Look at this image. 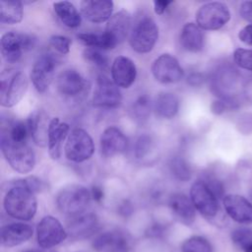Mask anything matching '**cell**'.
Returning a JSON list of instances; mask_svg holds the SVG:
<instances>
[{
  "instance_id": "obj_35",
  "label": "cell",
  "mask_w": 252,
  "mask_h": 252,
  "mask_svg": "<svg viewBox=\"0 0 252 252\" xmlns=\"http://www.w3.org/2000/svg\"><path fill=\"white\" fill-rule=\"evenodd\" d=\"M83 57L86 61L94 64L98 68L103 69L108 65V59L105 54L100 51V49L87 47L83 52Z\"/></svg>"
},
{
  "instance_id": "obj_32",
  "label": "cell",
  "mask_w": 252,
  "mask_h": 252,
  "mask_svg": "<svg viewBox=\"0 0 252 252\" xmlns=\"http://www.w3.org/2000/svg\"><path fill=\"white\" fill-rule=\"evenodd\" d=\"M133 117L140 122L148 119L151 113V99L147 94H141L132 104Z\"/></svg>"
},
{
  "instance_id": "obj_23",
  "label": "cell",
  "mask_w": 252,
  "mask_h": 252,
  "mask_svg": "<svg viewBox=\"0 0 252 252\" xmlns=\"http://www.w3.org/2000/svg\"><path fill=\"white\" fill-rule=\"evenodd\" d=\"M70 127L67 123L61 122L58 117L51 119L48 130V153L52 159H58L61 156L62 143L69 133Z\"/></svg>"
},
{
  "instance_id": "obj_6",
  "label": "cell",
  "mask_w": 252,
  "mask_h": 252,
  "mask_svg": "<svg viewBox=\"0 0 252 252\" xmlns=\"http://www.w3.org/2000/svg\"><path fill=\"white\" fill-rule=\"evenodd\" d=\"M66 158L74 162L88 160L94 152V145L90 134L81 128L72 130L64 148Z\"/></svg>"
},
{
  "instance_id": "obj_37",
  "label": "cell",
  "mask_w": 252,
  "mask_h": 252,
  "mask_svg": "<svg viewBox=\"0 0 252 252\" xmlns=\"http://www.w3.org/2000/svg\"><path fill=\"white\" fill-rule=\"evenodd\" d=\"M233 59L240 68L252 71V49L237 48L233 53Z\"/></svg>"
},
{
  "instance_id": "obj_40",
  "label": "cell",
  "mask_w": 252,
  "mask_h": 252,
  "mask_svg": "<svg viewBox=\"0 0 252 252\" xmlns=\"http://www.w3.org/2000/svg\"><path fill=\"white\" fill-rule=\"evenodd\" d=\"M200 180L206 184V186L216 195V197L218 199L222 197L223 187H222L220 181H219L216 177L211 176V175H204V177Z\"/></svg>"
},
{
  "instance_id": "obj_3",
  "label": "cell",
  "mask_w": 252,
  "mask_h": 252,
  "mask_svg": "<svg viewBox=\"0 0 252 252\" xmlns=\"http://www.w3.org/2000/svg\"><path fill=\"white\" fill-rule=\"evenodd\" d=\"M0 103L4 107H12L25 95L28 90L26 75L20 71L6 70L1 73Z\"/></svg>"
},
{
  "instance_id": "obj_44",
  "label": "cell",
  "mask_w": 252,
  "mask_h": 252,
  "mask_svg": "<svg viewBox=\"0 0 252 252\" xmlns=\"http://www.w3.org/2000/svg\"><path fill=\"white\" fill-rule=\"evenodd\" d=\"M91 196L94 201L100 202L103 199V196H104L102 188L98 185H94L92 187V190H91Z\"/></svg>"
},
{
  "instance_id": "obj_9",
  "label": "cell",
  "mask_w": 252,
  "mask_h": 252,
  "mask_svg": "<svg viewBox=\"0 0 252 252\" xmlns=\"http://www.w3.org/2000/svg\"><path fill=\"white\" fill-rule=\"evenodd\" d=\"M56 66L57 59L51 53L42 54L35 60L32 68L31 80L38 93H44L48 89L54 78Z\"/></svg>"
},
{
  "instance_id": "obj_39",
  "label": "cell",
  "mask_w": 252,
  "mask_h": 252,
  "mask_svg": "<svg viewBox=\"0 0 252 252\" xmlns=\"http://www.w3.org/2000/svg\"><path fill=\"white\" fill-rule=\"evenodd\" d=\"M50 45L61 54H67L70 51L72 40L65 35H52L49 38Z\"/></svg>"
},
{
  "instance_id": "obj_24",
  "label": "cell",
  "mask_w": 252,
  "mask_h": 252,
  "mask_svg": "<svg viewBox=\"0 0 252 252\" xmlns=\"http://www.w3.org/2000/svg\"><path fill=\"white\" fill-rule=\"evenodd\" d=\"M169 207L174 216L183 223H193L196 217L195 207L189 197L182 193L172 194L169 198Z\"/></svg>"
},
{
  "instance_id": "obj_4",
  "label": "cell",
  "mask_w": 252,
  "mask_h": 252,
  "mask_svg": "<svg viewBox=\"0 0 252 252\" xmlns=\"http://www.w3.org/2000/svg\"><path fill=\"white\" fill-rule=\"evenodd\" d=\"M158 37V28L155 21L148 16H143L132 27L129 43L136 52L148 53L154 48Z\"/></svg>"
},
{
  "instance_id": "obj_34",
  "label": "cell",
  "mask_w": 252,
  "mask_h": 252,
  "mask_svg": "<svg viewBox=\"0 0 252 252\" xmlns=\"http://www.w3.org/2000/svg\"><path fill=\"white\" fill-rule=\"evenodd\" d=\"M233 243L243 252H252V229L238 228L231 234Z\"/></svg>"
},
{
  "instance_id": "obj_1",
  "label": "cell",
  "mask_w": 252,
  "mask_h": 252,
  "mask_svg": "<svg viewBox=\"0 0 252 252\" xmlns=\"http://www.w3.org/2000/svg\"><path fill=\"white\" fill-rule=\"evenodd\" d=\"M3 205L10 217L21 220H32L37 209L34 193L22 186H10L4 197Z\"/></svg>"
},
{
  "instance_id": "obj_38",
  "label": "cell",
  "mask_w": 252,
  "mask_h": 252,
  "mask_svg": "<svg viewBox=\"0 0 252 252\" xmlns=\"http://www.w3.org/2000/svg\"><path fill=\"white\" fill-rule=\"evenodd\" d=\"M153 147V141L149 135H141L135 144V156L137 158H145Z\"/></svg>"
},
{
  "instance_id": "obj_42",
  "label": "cell",
  "mask_w": 252,
  "mask_h": 252,
  "mask_svg": "<svg viewBox=\"0 0 252 252\" xmlns=\"http://www.w3.org/2000/svg\"><path fill=\"white\" fill-rule=\"evenodd\" d=\"M240 16L252 25V1H245L240 5L239 8Z\"/></svg>"
},
{
  "instance_id": "obj_12",
  "label": "cell",
  "mask_w": 252,
  "mask_h": 252,
  "mask_svg": "<svg viewBox=\"0 0 252 252\" xmlns=\"http://www.w3.org/2000/svg\"><path fill=\"white\" fill-rule=\"evenodd\" d=\"M152 73L157 81L162 84H173L183 78V69L178 60L167 53L158 56L152 65Z\"/></svg>"
},
{
  "instance_id": "obj_45",
  "label": "cell",
  "mask_w": 252,
  "mask_h": 252,
  "mask_svg": "<svg viewBox=\"0 0 252 252\" xmlns=\"http://www.w3.org/2000/svg\"><path fill=\"white\" fill-rule=\"evenodd\" d=\"M188 83L192 86H198L202 83V77L200 74L198 73H194V74H191L189 77H188Z\"/></svg>"
},
{
  "instance_id": "obj_26",
  "label": "cell",
  "mask_w": 252,
  "mask_h": 252,
  "mask_svg": "<svg viewBox=\"0 0 252 252\" xmlns=\"http://www.w3.org/2000/svg\"><path fill=\"white\" fill-rule=\"evenodd\" d=\"M182 47L190 52H199L204 46V34L201 28L194 23H187L180 32Z\"/></svg>"
},
{
  "instance_id": "obj_25",
  "label": "cell",
  "mask_w": 252,
  "mask_h": 252,
  "mask_svg": "<svg viewBox=\"0 0 252 252\" xmlns=\"http://www.w3.org/2000/svg\"><path fill=\"white\" fill-rule=\"evenodd\" d=\"M23 51H25L23 33L8 32L1 36V53L7 62H17L21 58Z\"/></svg>"
},
{
  "instance_id": "obj_41",
  "label": "cell",
  "mask_w": 252,
  "mask_h": 252,
  "mask_svg": "<svg viewBox=\"0 0 252 252\" xmlns=\"http://www.w3.org/2000/svg\"><path fill=\"white\" fill-rule=\"evenodd\" d=\"M238 38L246 45L252 46V25H247L238 32Z\"/></svg>"
},
{
  "instance_id": "obj_10",
  "label": "cell",
  "mask_w": 252,
  "mask_h": 252,
  "mask_svg": "<svg viewBox=\"0 0 252 252\" xmlns=\"http://www.w3.org/2000/svg\"><path fill=\"white\" fill-rule=\"evenodd\" d=\"M122 99L118 86L105 75H99L93 95V105L95 107H117Z\"/></svg>"
},
{
  "instance_id": "obj_13",
  "label": "cell",
  "mask_w": 252,
  "mask_h": 252,
  "mask_svg": "<svg viewBox=\"0 0 252 252\" xmlns=\"http://www.w3.org/2000/svg\"><path fill=\"white\" fill-rule=\"evenodd\" d=\"M88 87V82L74 69L62 71L57 78V89L59 93L67 97H77L84 94Z\"/></svg>"
},
{
  "instance_id": "obj_2",
  "label": "cell",
  "mask_w": 252,
  "mask_h": 252,
  "mask_svg": "<svg viewBox=\"0 0 252 252\" xmlns=\"http://www.w3.org/2000/svg\"><path fill=\"white\" fill-rule=\"evenodd\" d=\"M0 147L10 166L19 173L31 172L35 164L34 154L27 143L15 142L0 134Z\"/></svg>"
},
{
  "instance_id": "obj_22",
  "label": "cell",
  "mask_w": 252,
  "mask_h": 252,
  "mask_svg": "<svg viewBox=\"0 0 252 252\" xmlns=\"http://www.w3.org/2000/svg\"><path fill=\"white\" fill-rule=\"evenodd\" d=\"M98 226V220L94 214H80L71 218L67 224V231L76 238L92 235Z\"/></svg>"
},
{
  "instance_id": "obj_31",
  "label": "cell",
  "mask_w": 252,
  "mask_h": 252,
  "mask_svg": "<svg viewBox=\"0 0 252 252\" xmlns=\"http://www.w3.org/2000/svg\"><path fill=\"white\" fill-rule=\"evenodd\" d=\"M171 174L179 181H188L191 178V168L181 157H174L169 162Z\"/></svg>"
},
{
  "instance_id": "obj_33",
  "label": "cell",
  "mask_w": 252,
  "mask_h": 252,
  "mask_svg": "<svg viewBox=\"0 0 252 252\" xmlns=\"http://www.w3.org/2000/svg\"><path fill=\"white\" fill-rule=\"evenodd\" d=\"M182 252H213L209 240L202 236H192L186 239L181 245Z\"/></svg>"
},
{
  "instance_id": "obj_16",
  "label": "cell",
  "mask_w": 252,
  "mask_h": 252,
  "mask_svg": "<svg viewBox=\"0 0 252 252\" xmlns=\"http://www.w3.org/2000/svg\"><path fill=\"white\" fill-rule=\"evenodd\" d=\"M49 117L42 109L34 110L27 119V124L30 131V136L34 144L38 147L48 145V130L50 124Z\"/></svg>"
},
{
  "instance_id": "obj_36",
  "label": "cell",
  "mask_w": 252,
  "mask_h": 252,
  "mask_svg": "<svg viewBox=\"0 0 252 252\" xmlns=\"http://www.w3.org/2000/svg\"><path fill=\"white\" fill-rule=\"evenodd\" d=\"M9 184L11 186H22V187H25V188L29 189L30 191H32V193L40 192L45 187L43 181H41L36 176H28L26 178L17 179V180L11 181Z\"/></svg>"
},
{
  "instance_id": "obj_46",
  "label": "cell",
  "mask_w": 252,
  "mask_h": 252,
  "mask_svg": "<svg viewBox=\"0 0 252 252\" xmlns=\"http://www.w3.org/2000/svg\"><path fill=\"white\" fill-rule=\"evenodd\" d=\"M224 103L221 102V101H215L213 104H212V111L214 113H217V114H220L221 113L223 110H224Z\"/></svg>"
},
{
  "instance_id": "obj_27",
  "label": "cell",
  "mask_w": 252,
  "mask_h": 252,
  "mask_svg": "<svg viewBox=\"0 0 252 252\" xmlns=\"http://www.w3.org/2000/svg\"><path fill=\"white\" fill-rule=\"evenodd\" d=\"M154 109L158 117L171 119L178 112L179 100L175 94L171 93L161 92L156 96L154 102Z\"/></svg>"
},
{
  "instance_id": "obj_8",
  "label": "cell",
  "mask_w": 252,
  "mask_h": 252,
  "mask_svg": "<svg viewBox=\"0 0 252 252\" xmlns=\"http://www.w3.org/2000/svg\"><path fill=\"white\" fill-rule=\"evenodd\" d=\"M36 237L38 245L48 249L63 242L67 237V231L56 218L45 216L37 224Z\"/></svg>"
},
{
  "instance_id": "obj_47",
  "label": "cell",
  "mask_w": 252,
  "mask_h": 252,
  "mask_svg": "<svg viewBox=\"0 0 252 252\" xmlns=\"http://www.w3.org/2000/svg\"><path fill=\"white\" fill-rule=\"evenodd\" d=\"M24 252H38V251H36V250H26Z\"/></svg>"
},
{
  "instance_id": "obj_11",
  "label": "cell",
  "mask_w": 252,
  "mask_h": 252,
  "mask_svg": "<svg viewBox=\"0 0 252 252\" xmlns=\"http://www.w3.org/2000/svg\"><path fill=\"white\" fill-rule=\"evenodd\" d=\"M190 199L195 209L206 218H213L219 211V202L216 195L201 181H195L190 189Z\"/></svg>"
},
{
  "instance_id": "obj_29",
  "label": "cell",
  "mask_w": 252,
  "mask_h": 252,
  "mask_svg": "<svg viewBox=\"0 0 252 252\" xmlns=\"http://www.w3.org/2000/svg\"><path fill=\"white\" fill-rule=\"evenodd\" d=\"M23 5L18 0L0 1V22L2 24L14 25L23 19Z\"/></svg>"
},
{
  "instance_id": "obj_18",
  "label": "cell",
  "mask_w": 252,
  "mask_h": 252,
  "mask_svg": "<svg viewBox=\"0 0 252 252\" xmlns=\"http://www.w3.org/2000/svg\"><path fill=\"white\" fill-rule=\"evenodd\" d=\"M82 15L92 23H103L112 16L113 2L110 0H84L80 4Z\"/></svg>"
},
{
  "instance_id": "obj_19",
  "label": "cell",
  "mask_w": 252,
  "mask_h": 252,
  "mask_svg": "<svg viewBox=\"0 0 252 252\" xmlns=\"http://www.w3.org/2000/svg\"><path fill=\"white\" fill-rule=\"evenodd\" d=\"M137 69L134 62L126 56L116 57L111 65L112 81L121 88H129L136 79Z\"/></svg>"
},
{
  "instance_id": "obj_30",
  "label": "cell",
  "mask_w": 252,
  "mask_h": 252,
  "mask_svg": "<svg viewBox=\"0 0 252 252\" xmlns=\"http://www.w3.org/2000/svg\"><path fill=\"white\" fill-rule=\"evenodd\" d=\"M77 38L86 46L96 48L100 50L113 49L116 44L115 42L105 33H94V32H83L77 34Z\"/></svg>"
},
{
  "instance_id": "obj_7",
  "label": "cell",
  "mask_w": 252,
  "mask_h": 252,
  "mask_svg": "<svg viewBox=\"0 0 252 252\" xmlns=\"http://www.w3.org/2000/svg\"><path fill=\"white\" fill-rule=\"evenodd\" d=\"M230 19L227 6L220 2H210L199 8L196 13L197 25L208 31L219 30Z\"/></svg>"
},
{
  "instance_id": "obj_28",
  "label": "cell",
  "mask_w": 252,
  "mask_h": 252,
  "mask_svg": "<svg viewBox=\"0 0 252 252\" xmlns=\"http://www.w3.org/2000/svg\"><path fill=\"white\" fill-rule=\"evenodd\" d=\"M53 9L60 21L68 28H77L81 25L82 18L77 8L69 1L53 3Z\"/></svg>"
},
{
  "instance_id": "obj_43",
  "label": "cell",
  "mask_w": 252,
  "mask_h": 252,
  "mask_svg": "<svg viewBox=\"0 0 252 252\" xmlns=\"http://www.w3.org/2000/svg\"><path fill=\"white\" fill-rule=\"evenodd\" d=\"M172 3V1H167V0H155L154 1V8L155 12L158 15H162L166 8Z\"/></svg>"
},
{
  "instance_id": "obj_14",
  "label": "cell",
  "mask_w": 252,
  "mask_h": 252,
  "mask_svg": "<svg viewBox=\"0 0 252 252\" xmlns=\"http://www.w3.org/2000/svg\"><path fill=\"white\" fill-rule=\"evenodd\" d=\"M223 207L227 215L239 223H252V204L243 196L228 194L223 197Z\"/></svg>"
},
{
  "instance_id": "obj_21",
  "label": "cell",
  "mask_w": 252,
  "mask_h": 252,
  "mask_svg": "<svg viewBox=\"0 0 252 252\" xmlns=\"http://www.w3.org/2000/svg\"><path fill=\"white\" fill-rule=\"evenodd\" d=\"M93 248L96 252H127L128 241L119 231H105L94 238Z\"/></svg>"
},
{
  "instance_id": "obj_20",
  "label": "cell",
  "mask_w": 252,
  "mask_h": 252,
  "mask_svg": "<svg viewBox=\"0 0 252 252\" xmlns=\"http://www.w3.org/2000/svg\"><path fill=\"white\" fill-rule=\"evenodd\" d=\"M32 236V227L24 222H14L1 227L0 240L1 245L5 247H14L20 245Z\"/></svg>"
},
{
  "instance_id": "obj_15",
  "label": "cell",
  "mask_w": 252,
  "mask_h": 252,
  "mask_svg": "<svg viewBox=\"0 0 252 252\" xmlns=\"http://www.w3.org/2000/svg\"><path fill=\"white\" fill-rule=\"evenodd\" d=\"M99 142L101 155L105 158H111L124 153L128 146L126 136L115 126L106 128L102 132Z\"/></svg>"
},
{
  "instance_id": "obj_17",
  "label": "cell",
  "mask_w": 252,
  "mask_h": 252,
  "mask_svg": "<svg viewBox=\"0 0 252 252\" xmlns=\"http://www.w3.org/2000/svg\"><path fill=\"white\" fill-rule=\"evenodd\" d=\"M131 14L126 10H121L113 14L107 21L104 32L117 45L127 37L129 32H131Z\"/></svg>"
},
{
  "instance_id": "obj_5",
  "label": "cell",
  "mask_w": 252,
  "mask_h": 252,
  "mask_svg": "<svg viewBox=\"0 0 252 252\" xmlns=\"http://www.w3.org/2000/svg\"><path fill=\"white\" fill-rule=\"evenodd\" d=\"M91 198V192L85 186L72 184L64 187L59 192L56 203L62 213L74 217L85 211Z\"/></svg>"
}]
</instances>
